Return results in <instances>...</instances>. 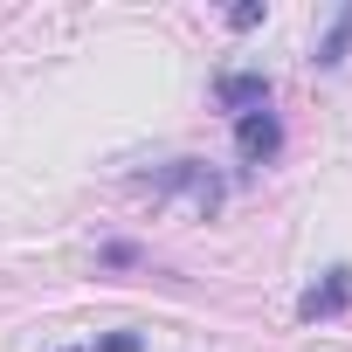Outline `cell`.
<instances>
[{"instance_id":"6da1fadb","label":"cell","mask_w":352,"mask_h":352,"mask_svg":"<svg viewBox=\"0 0 352 352\" xmlns=\"http://www.w3.org/2000/svg\"><path fill=\"white\" fill-rule=\"evenodd\" d=\"M145 187H152V194H187L201 214H214V208H221V173H208L201 159H173V166H159Z\"/></svg>"},{"instance_id":"7a4b0ae2","label":"cell","mask_w":352,"mask_h":352,"mask_svg":"<svg viewBox=\"0 0 352 352\" xmlns=\"http://www.w3.org/2000/svg\"><path fill=\"white\" fill-rule=\"evenodd\" d=\"M345 304H352V270L338 263V270H324V283H311V290L297 297V318H304V324H318V318H338Z\"/></svg>"},{"instance_id":"3957f363","label":"cell","mask_w":352,"mask_h":352,"mask_svg":"<svg viewBox=\"0 0 352 352\" xmlns=\"http://www.w3.org/2000/svg\"><path fill=\"white\" fill-rule=\"evenodd\" d=\"M235 145H242V159H249V166H270V159H276V145H283L276 111H249V118H235Z\"/></svg>"},{"instance_id":"277c9868","label":"cell","mask_w":352,"mask_h":352,"mask_svg":"<svg viewBox=\"0 0 352 352\" xmlns=\"http://www.w3.org/2000/svg\"><path fill=\"white\" fill-rule=\"evenodd\" d=\"M214 97H221L235 118H249V111H270V76H256V69H235V76H221V83H214Z\"/></svg>"},{"instance_id":"5b68a950","label":"cell","mask_w":352,"mask_h":352,"mask_svg":"<svg viewBox=\"0 0 352 352\" xmlns=\"http://www.w3.org/2000/svg\"><path fill=\"white\" fill-rule=\"evenodd\" d=\"M345 49H352V8H345V14L331 21V35L318 42V69H338V63H345Z\"/></svg>"},{"instance_id":"8992f818","label":"cell","mask_w":352,"mask_h":352,"mask_svg":"<svg viewBox=\"0 0 352 352\" xmlns=\"http://www.w3.org/2000/svg\"><path fill=\"white\" fill-rule=\"evenodd\" d=\"M90 352H145L138 331H111V338H90Z\"/></svg>"},{"instance_id":"52a82bcc","label":"cell","mask_w":352,"mask_h":352,"mask_svg":"<svg viewBox=\"0 0 352 352\" xmlns=\"http://www.w3.org/2000/svg\"><path fill=\"white\" fill-rule=\"evenodd\" d=\"M256 21H263V0H242V8L228 14V28H256Z\"/></svg>"}]
</instances>
